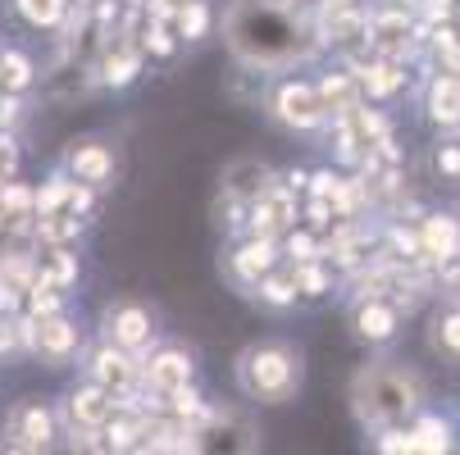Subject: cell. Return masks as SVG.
I'll list each match as a JSON object with an SVG mask.
<instances>
[{"label":"cell","instance_id":"cell-1","mask_svg":"<svg viewBox=\"0 0 460 455\" xmlns=\"http://www.w3.org/2000/svg\"><path fill=\"white\" fill-rule=\"evenodd\" d=\"M224 41L246 74H283L323 50L305 0H233L224 10Z\"/></svg>","mask_w":460,"mask_h":455},{"label":"cell","instance_id":"cell-2","mask_svg":"<svg viewBox=\"0 0 460 455\" xmlns=\"http://www.w3.org/2000/svg\"><path fill=\"white\" fill-rule=\"evenodd\" d=\"M347 406H351V419L360 424V433H374L387 424H411L429 406V382L415 364L378 355L351 373Z\"/></svg>","mask_w":460,"mask_h":455},{"label":"cell","instance_id":"cell-3","mask_svg":"<svg viewBox=\"0 0 460 455\" xmlns=\"http://www.w3.org/2000/svg\"><path fill=\"white\" fill-rule=\"evenodd\" d=\"M233 387L251 406H292L305 387V355L296 342L260 337L237 351L233 360Z\"/></svg>","mask_w":460,"mask_h":455},{"label":"cell","instance_id":"cell-4","mask_svg":"<svg viewBox=\"0 0 460 455\" xmlns=\"http://www.w3.org/2000/svg\"><path fill=\"white\" fill-rule=\"evenodd\" d=\"M260 109H265V118L274 127H283L292 137H310V133L328 127V105H323L314 78H301L292 69L260 78Z\"/></svg>","mask_w":460,"mask_h":455},{"label":"cell","instance_id":"cell-5","mask_svg":"<svg viewBox=\"0 0 460 455\" xmlns=\"http://www.w3.org/2000/svg\"><path fill=\"white\" fill-rule=\"evenodd\" d=\"M283 265V241L279 237H260V232H242V237H224L219 250V274L233 292H251L270 269Z\"/></svg>","mask_w":460,"mask_h":455},{"label":"cell","instance_id":"cell-6","mask_svg":"<svg viewBox=\"0 0 460 455\" xmlns=\"http://www.w3.org/2000/svg\"><path fill=\"white\" fill-rule=\"evenodd\" d=\"M369 50L415 64L424 55V23L415 10L387 5V0H369Z\"/></svg>","mask_w":460,"mask_h":455},{"label":"cell","instance_id":"cell-7","mask_svg":"<svg viewBox=\"0 0 460 455\" xmlns=\"http://www.w3.org/2000/svg\"><path fill=\"white\" fill-rule=\"evenodd\" d=\"M406 310L392 296H347V328L365 351H392L402 337Z\"/></svg>","mask_w":460,"mask_h":455},{"label":"cell","instance_id":"cell-8","mask_svg":"<svg viewBox=\"0 0 460 455\" xmlns=\"http://www.w3.org/2000/svg\"><path fill=\"white\" fill-rule=\"evenodd\" d=\"M101 337L123 346V351H133V355H146L155 342H160V323H155V310L133 301V296H123V301H110L101 310Z\"/></svg>","mask_w":460,"mask_h":455},{"label":"cell","instance_id":"cell-9","mask_svg":"<svg viewBox=\"0 0 460 455\" xmlns=\"http://www.w3.org/2000/svg\"><path fill=\"white\" fill-rule=\"evenodd\" d=\"M92 74H96V87L105 92H128L142 74H146V50L133 32H110L101 41V55L92 64Z\"/></svg>","mask_w":460,"mask_h":455},{"label":"cell","instance_id":"cell-10","mask_svg":"<svg viewBox=\"0 0 460 455\" xmlns=\"http://www.w3.org/2000/svg\"><path fill=\"white\" fill-rule=\"evenodd\" d=\"M119 410V397L110 392V387H101L96 378H83L78 387H69L59 401V419H64V433L78 437V433H96L114 419Z\"/></svg>","mask_w":460,"mask_h":455},{"label":"cell","instance_id":"cell-11","mask_svg":"<svg viewBox=\"0 0 460 455\" xmlns=\"http://www.w3.org/2000/svg\"><path fill=\"white\" fill-rule=\"evenodd\" d=\"M83 373L96 378L101 387H110L114 397H137L142 392V355L123 351L114 342H96L92 351H83Z\"/></svg>","mask_w":460,"mask_h":455},{"label":"cell","instance_id":"cell-12","mask_svg":"<svg viewBox=\"0 0 460 455\" xmlns=\"http://www.w3.org/2000/svg\"><path fill=\"white\" fill-rule=\"evenodd\" d=\"M55 437H59V415L46 401H14L10 406V415H5V446L10 451L37 455V451H50Z\"/></svg>","mask_w":460,"mask_h":455},{"label":"cell","instance_id":"cell-13","mask_svg":"<svg viewBox=\"0 0 460 455\" xmlns=\"http://www.w3.org/2000/svg\"><path fill=\"white\" fill-rule=\"evenodd\" d=\"M28 351L37 360H46L50 369H64V364H74L83 355V328H78V319H69V310H59V314H32V342Z\"/></svg>","mask_w":460,"mask_h":455},{"label":"cell","instance_id":"cell-14","mask_svg":"<svg viewBox=\"0 0 460 455\" xmlns=\"http://www.w3.org/2000/svg\"><path fill=\"white\" fill-rule=\"evenodd\" d=\"M196 382V351L182 342H155L142 355V387L151 392H173V387Z\"/></svg>","mask_w":460,"mask_h":455},{"label":"cell","instance_id":"cell-15","mask_svg":"<svg viewBox=\"0 0 460 455\" xmlns=\"http://www.w3.org/2000/svg\"><path fill=\"white\" fill-rule=\"evenodd\" d=\"M64 169H69L78 182H92V187H114L119 178V151L105 142V137H74L69 146H64Z\"/></svg>","mask_w":460,"mask_h":455},{"label":"cell","instance_id":"cell-16","mask_svg":"<svg viewBox=\"0 0 460 455\" xmlns=\"http://www.w3.org/2000/svg\"><path fill=\"white\" fill-rule=\"evenodd\" d=\"M296 223H301V191H292V187L279 178L265 197L251 201V223H246V232L279 237V241H283V232L296 228Z\"/></svg>","mask_w":460,"mask_h":455},{"label":"cell","instance_id":"cell-17","mask_svg":"<svg viewBox=\"0 0 460 455\" xmlns=\"http://www.w3.org/2000/svg\"><path fill=\"white\" fill-rule=\"evenodd\" d=\"M420 109L433 133H460V74L447 69H429L424 92H420Z\"/></svg>","mask_w":460,"mask_h":455},{"label":"cell","instance_id":"cell-18","mask_svg":"<svg viewBox=\"0 0 460 455\" xmlns=\"http://www.w3.org/2000/svg\"><path fill=\"white\" fill-rule=\"evenodd\" d=\"M279 178H283V173H279L274 164L255 160V155H237V160L224 164V173H219V191H224V197H237V201H260Z\"/></svg>","mask_w":460,"mask_h":455},{"label":"cell","instance_id":"cell-19","mask_svg":"<svg viewBox=\"0 0 460 455\" xmlns=\"http://www.w3.org/2000/svg\"><path fill=\"white\" fill-rule=\"evenodd\" d=\"M424 342L429 351L447 364V369H460V301H438L429 323H424Z\"/></svg>","mask_w":460,"mask_h":455},{"label":"cell","instance_id":"cell-20","mask_svg":"<svg viewBox=\"0 0 460 455\" xmlns=\"http://www.w3.org/2000/svg\"><path fill=\"white\" fill-rule=\"evenodd\" d=\"M411 437H415V455H451V451H460V419L424 406L411 419Z\"/></svg>","mask_w":460,"mask_h":455},{"label":"cell","instance_id":"cell-21","mask_svg":"<svg viewBox=\"0 0 460 455\" xmlns=\"http://www.w3.org/2000/svg\"><path fill=\"white\" fill-rule=\"evenodd\" d=\"M420 237H424V250L433 259V269L447 265V259L460 255V219L456 210H424L420 214Z\"/></svg>","mask_w":460,"mask_h":455},{"label":"cell","instance_id":"cell-22","mask_svg":"<svg viewBox=\"0 0 460 455\" xmlns=\"http://www.w3.org/2000/svg\"><path fill=\"white\" fill-rule=\"evenodd\" d=\"M260 310H270V314H292L296 305H301V287H296V274H292V265L283 259L279 269H270L265 278H260L251 292H246Z\"/></svg>","mask_w":460,"mask_h":455},{"label":"cell","instance_id":"cell-23","mask_svg":"<svg viewBox=\"0 0 460 455\" xmlns=\"http://www.w3.org/2000/svg\"><path fill=\"white\" fill-rule=\"evenodd\" d=\"M314 87H319V96H323V105H328V118L351 114V109L365 101V92H360V78L347 69L342 59L333 64V69H323V74L314 78Z\"/></svg>","mask_w":460,"mask_h":455},{"label":"cell","instance_id":"cell-24","mask_svg":"<svg viewBox=\"0 0 460 455\" xmlns=\"http://www.w3.org/2000/svg\"><path fill=\"white\" fill-rule=\"evenodd\" d=\"M87 232V219L74 214V210H55V214H37V232H32V246L37 250H50V246H78Z\"/></svg>","mask_w":460,"mask_h":455},{"label":"cell","instance_id":"cell-25","mask_svg":"<svg viewBox=\"0 0 460 455\" xmlns=\"http://www.w3.org/2000/svg\"><path fill=\"white\" fill-rule=\"evenodd\" d=\"M296 274V287H301V301H328L333 292H342V274L328 265L323 255L314 259H301V265H292Z\"/></svg>","mask_w":460,"mask_h":455},{"label":"cell","instance_id":"cell-26","mask_svg":"<svg viewBox=\"0 0 460 455\" xmlns=\"http://www.w3.org/2000/svg\"><path fill=\"white\" fill-rule=\"evenodd\" d=\"M41 283L59 287V292H74L78 278H83V265H78V246H50L46 259H41Z\"/></svg>","mask_w":460,"mask_h":455},{"label":"cell","instance_id":"cell-27","mask_svg":"<svg viewBox=\"0 0 460 455\" xmlns=\"http://www.w3.org/2000/svg\"><path fill=\"white\" fill-rule=\"evenodd\" d=\"M14 14L37 32H59L74 14V0H14Z\"/></svg>","mask_w":460,"mask_h":455},{"label":"cell","instance_id":"cell-28","mask_svg":"<svg viewBox=\"0 0 460 455\" xmlns=\"http://www.w3.org/2000/svg\"><path fill=\"white\" fill-rule=\"evenodd\" d=\"M137 41H142V50H146L151 64H173V59L182 55V37H178V28L164 23V19H146L142 32H137Z\"/></svg>","mask_w":460,"mask_h":455},{"label":"cell","instance_id":"cell-29","mask_svg":"<svg viewBox=\"0 0 460 455\" xmlns=\"http://www.w3.org/2000/svg\"><path fill=\"white\" fill-rule=\"evenodd\" d=\"M37 83V64L28 50H0V92H14V96H28Z\"/></svg>","mask_w":460,"mask_h":455},{"label":"cell","instance_id":"cell-30","mask_svg":"<svg viewBox=\"0 0 460 455\" xmlns=\"http://www.w3.org/2000/svg\"><path fill=\"white\" fill-rule=\"evenodd\" d=\"M182 46H196V41H206L210 28H215V5L210 0H182L178 5V19H173Z\"/></svg>","mask_w":460,"mask_h":455},{"label":"cell","instance_id":"cell-31","mask_svg":"<svg viewBox=\"0 0 460 455\" xmlns=\"http://www.w3.org/2000/svg\"><path fill=\"white\" fill-rule=\"evenodd\" d=\"M74 173L69 169H50V178L37 187V214H55V210H69V197H74Z\"/></svg>","mask_w":460,"mask_h":455},{"label":"cell","instance_id":"cell-32","mask_svg":"<svg viewBox=\"0 0 460 455\" xmlns=\"http://www.w3.org/2000/svg\"><path fill=\"white\" fill-rule=\"evenodd\" d=\"M314 255H323V232L319 228H310L301 219L296 228L283 232V259H288V265H301V259H314Z\"/></svg>","mask_w":460,"mask_h":455},{"label":"cell","instance_id":"cell-33","mask_svg":"<svg viewBox=\"0 0 460 455\" xmlns=\"http://www.w3.org/2000/svg\"><path fill=\"white\" fill-rule=\"evenodd\" d=\"M433 173H438V182H447V187H460V133H438V142H433Z\"/></svg>","mask_w":460,"mask_h":455},{"label":"cell","instance_id":"cell-34","mask_svg":"<svg viewBox=\"0 0 460 455\" xmlns=\"http://www.w3.org/2000/svg\"><path fill=\"white\" fill-rule=\"evenodd\" d=\"M369 451L378 455H415V437H411V424H387V428H374L365 433Z\"/></svg>","mask_w":460,"mask_h":455},{"label":"cell","instance_id":"cell-35","mask_svg":"<svg viewBox=\"0 0 460 455\" xmlns=\"http://www.w3.org/2000/svg\"><path fill=\"white\" fill-rule=\"evenodd\" d=\"M0 210L10 219H23V214H37V187H23V182H0Z\"/></svg>","mask_w":460,"mask_h":455},{"label":"cell","instance_id":"cell-36","mask_svg":"<svg viewBox=\"0 0 460 455\" xmlns=\"http://www.w3.org/2000/svg\"><path fill=\"white\" fill-rule=\"evenodd\" d=\"M64 305H69V292H59V287H50V283H41V278H37V283L28 287V296H23V310L37 314V319H41V314H59Z\"/></svg>","mask_w":460,"mask_h":455},{"label":"cell","instance_id":"cell-37","mask_svg":"<svg viewBox=\"0 0 460 455\" xmlns=\"http://www.w3.org/2000/svg\"><path fill=\"white\" fill-rule=\"evenodd\" d=\"M338 182H342V173L338 169H310V187H305V197H323V201H333V191H338Z\"/></svg>","mask_w":460,"mask_h":455},{"label":"cell","instance_id":"cell-38","mask_svg":"<svg viewBox=\"0 0 460 455\" xmlns=\"http://www.w3.org/2000/svg\"><path fill=\"white\" fill-rule=\"evenodd\" d=\"M96 197H101V187H92V182H74L69 210H74V214H83V219H92V214H96Z\"/></svg>","mask_w":460,"mask_h":455},{"label":"cell","instance_id":"cell-39","mask_svg":"<svg viewBox=\"0 0 460 455\" xmlns=\"http://www.w3.org/2000/svg\"><path fill=\"white\" fill-rule=\"evenodd\" d=\"M438 292L447 301H460V255L447 259V265H438Z\"/></svg>","mask_w":460,"mask_h":455},{"label":"cell","instance_id":"cell-40","mask_svg":"<svg viewBox=\"0 0 460 455\" xmlns=\"http://www.w3.org/2000/svg\"><path fill=\"white\" fill-rule=\"evenodd\" d=\"M19 118H23V96H14V92H0V133H14Z\"/></svg>","mask_w":460,"mask_h":455},{"label":"cell","instance_id":"cell-41","mask_svg":"<svg viewBox=\"0 0 460 455\" xmlns=\"http://www.w3.org/2000/svg\"><path fill=\"white\" fill-rule=\"evenodd\" d=\"M14 169H19V142L14 133H0V182H10Z\"/></svg>","mask_w":460,"mask_h":455},{"label":"cell","instance_id":"cell-42","mask_svg":"<svg viewBox=\"0 0 460 455\" xmlns=\"http://www.w3.org/2000/svg\"><path fill=\"white\" fill-rule=\"evenodd\" d=\"M429 69H447V74H460V37L451 46H442L438 55H429Z\"/></svg>","mask_w":460,"mask_h":455},{"label":"cell","instance_id":"cell-43","mask_svg":"<svg viewBox=\"0 0 460 455\" xmlns=\"http://www.w3.org/2000/svg\"><path fill=\"white\" fill-rule=\"evenodd\" d=\"M283 182H288L292 191H301V197H305V187H310V169H283Z\"/></svg>","mask_w":460,"mask_h":455},{"label":"cell","instance_id":"cell-44","mask_svg":"<svg viewBox=\"0 0 460 455\" xmlns=\"http://www.w3.org/2000/svg\"><path fill=\"white\" fill-rule=\"evenodd\" d=\"M387 5H402V10H420V0H387Z\"/></svg>","mask_w":460,"mask_h":455},{"label":"cell","instance_id":"cell-45","mask_svg":"<svg viewBox=\"0 0 460 455\" xmlns=\"http://www.w3.org/2000/svg\"><path fill=\"white\" fill-rule=\"evenodd\" d=\"M451 23H456V32H460V5H456V19H451Z\"/></svg>","mask_w":460,"mask_h":455},{"label":"cell","instance_id":"cell-46","mask_svg":"<svg viewBox=\"0 0 460 455\" xmlns=\"http://www.w3.org/2000/svg\"><path fill=\"white\" fill-rule=\"evenodd\" d=\"M456 219H460V206H456Z\"/></svg>","mask_w":460,"mask_h":455},{"label":"cell","instance_id":"cell-47","mask_svg":"<svg viewBox=\"0 0 460 455\" xmlns=\"http://www.w3.org/2000/svg\"><path fill=\"white\" fill-rule=\"evenodd\" d=\"M178 5H182V0H178Z\"/></svg>","mask_w":460,"mask_h":455}]
</instances>
